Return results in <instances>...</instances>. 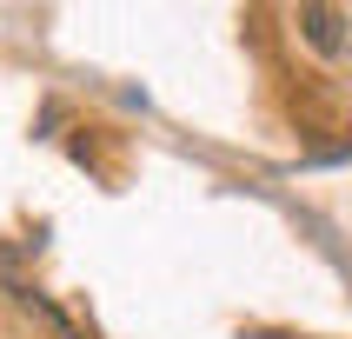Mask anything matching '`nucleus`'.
Segmentation results:
<instances>
[{
	"mask_svg": "<svg viewBox=\"0 0 352 339\" xmlns=\"http://www.w3.org/2000/svg\"><path fill=\"white\" fill-rule=\"evenodd\" d=\"M299 27H306V40H313L319 54H339L346 47V34H339L346 14H333V7H299Z\"/></svg>",
	"mask_w": 352,
	"mask_h": 339,
	"instance_id": "f257e3e1",
	"label": "nucleus"
}]
</instances>
